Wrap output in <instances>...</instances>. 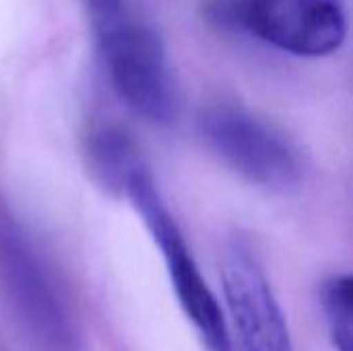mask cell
Here are the masks:
<instances>
[{"label": "cell", "instance_id": "6", "mask_svg": "<svg viewBox=\"0 0 353 351\" xmlns=\"http://www.w3.org/2000/svg\"><path fill=\"white\" fill-rule=\"evenodd\" d=\"M221 277L240 351H294L281 306L263 265L244 240L228 246Z\"/></svg>", "mask_w": 353, "mask_h": 351}, {"label": "cell", "instance_id": "8", "mask_svg": "<svg viewBox=\"0 0 353 351\" xmlns=\"http://www.w3.org/2000/svg\"><path fill=\"white\" fill-rule=\"evenodd\" d=\"M321 306L333 348L353 351V279L347 273L331 275L321 283Z\"/></svg>", "mask_w": 353, "mask_h": 351}, {"label": "cell", "instance_id": "9", "mask_svg": "<svg viewBox=\"0 0 353 351\" xmlns=\"http://www.w3.org/2000/svg\"><path fill=\"white\" fill-rule=\"evenodd\" d=\"M85 2H87L89 12H91L97 35L116 27L124 19H128L124 14V2L122 0H85Z\"/></svg>", "mask_w": 353, "mask_h": 351}, {"label": "cell", "instance_id": "4", "mask_svg": "<svg viewBox=\"0 0 353 351\" xmlns=\"http://www.w3.org/2000/svg\"><path fill=\"white\" fill-rule=\"evenodd\" d=\"M201 132L213 153L252 184L290 190L304 178L298 149L279 130L246 110L209 108L201 116Z\"/></svg>", "mask_w": 353, "mask_h": 351}, {"label": "cell", "instance_id": "7", "mask_svg": "<svg viewBox=\"0 0 353 351\" xmlns=\"http://www.w3.org/2000/svg\"><path fill=\"white\" fill-rule=\"evenodd\" d=\"M87 157L93 176L118 192H124L130 176L145 166L132 139L118 128L95 130L87 145Z\"/></svg>", "mask_w": 353, "mask_h": 351}, {"label": "cell", "instance_id": "5", "mask_svg": "<svg viewBox=\"0 0 353 351\" xmlns=\"http://www.w3.org/2000/svg\"><path fill=\"white\" fill-rule=\"evenodd\" d=\"M236 25L304 58L337 52L347 35L343 0H234Z\"/></svg>", "mask_w": 353, "mask_h": 351}, {"label": "cell", "instance_id": "1", "mask_svg": "<svg viewBox=\"0 0 353 351\" xmlns=\"http://www.w3.org/2000/svg\"><path fill=\"white\" fill-rule=\"evenodd\" d=\"M0 281L29 335L50 351L77 348V325L50 265L25 228L0 211Z\"/></svg>", "mask_w": 353, "mask_h": 351}, {"label": "cell", "instance_id": "3", "mask_svg": "<svg viewBox=\"0 0 353 351\" xmlns=\"http://www.w3.org/2000/svg\"><path fill=\"white\" fill-rule=\"evenodd\" d=\"M97 39L120 97L145 120L172 124L180 112V95L159 33L126 19Z\"/></svg>", "mask_w": 353, "mask_h": 351}, {"label": "cell", "instance_id": "2", "mask_svg": "<svg viewBox=\"0 0 353 351\" xmlns=\"http://www.w3.org/2000/svg\"><path fill=\"white\" fill-rule=\"evenodd\" d=\"M124 194L130 199L132 207L141 215L149 236L157 244L165 269L172 281V288L176 292V298L186 314V319L192 323L196 335L201 337L207 351H234L230 327L225 321V314L207 285L174 215L165 207L153 176L149 174L147 166L137 170L126 188Z\"/></svg>", "mask_w": 353, "mask_h": 351}]
</instances>
